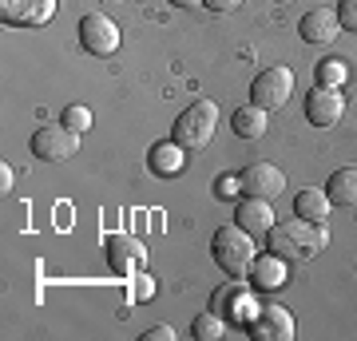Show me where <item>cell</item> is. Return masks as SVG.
Masks as SVG:
<instances>
[{"instance_id":"1","label":"cell","mask_w":357,"mask_h":341,"mask_svg":"<svg viewBox=\"0 0 357 341\" xmlns=\"http://www.w3.org/2000/svg\"><path fill=\"white\" fill-rule=\"evenodd\" d=\"M330 242V230L326 222H306V218L294 215V222H274L266 234V250L278 254V258H318Z\"/></svg>"},{"instance_id":"2","label":"cell","mask_w":357,"mask_h":341,"mask_svg":"<svg viewBox=\"0 0 357 341\" xmlns=\"http://www.w3.org/2000/svg\"><path fill=\"white\" fill-rule=\"evenodd\" d=\"M211 254H215V262L222 274L230 278H243L250 262L258 258V246H255V234H246L238 222H227V227L215 230V238H211Z\"/></svg>"},{"instance_id":"3","label":"cell","mask_w":357,"mask_h":341,"mask_svg":"<svg viewBox=\"0 0 357 341\" xmlns=\"http://www.w3.org/2000/svg\"><path fill=\"white\" fill-rule=\"evenodd\" d=\"M215 127H218V103L215 100H195L191 107L175 119L171 139H175L178 147H187V151H203L206 143H211V135H215Z\"/></svg>"},{"instance_id":"4","label":"cell","mask_w":357,"mask_h":341,"mask_svg":"<svg viewBox=\"0 0 357 341\" xmlns=\"http://www.w3.org/2000/svg\"><path fill=\"white\" fill-rule=\"evenodd\" d=\"M294 96V72L286 68V63H274V68H262V76L250 84V103H258V107H266V112H274V107H282V103Z\"/></svg>"},{"instance_id":"5","label":"cell","mask_w":357,"mask_h":341,"mask_svg":"<svg viewBox=\"0 0 357 341\" xmlns=\"http://www.w3.org/2000/svg\"><path fill=\"white\" fill-rule=\"evenodd\" d=\"M119 24L115 20H107L103 13H88L84 20H79V44H84V52H91V56H115L119 52Z\"/></svg>"},{"instance_id":"6","label":"cell","mask_w":357,"mask_h":341,"mask_svg":"<svg viewBox=\"0 0 357 341\" xmlns=\"http://www.w3.org/2000/svg\"><path fill=\"white\" fill-rule=\"evenodd\" d=\"M79 151V135L72 127H40L36 135H32V155L44 159V163H64L72 155Z\"/></svg>"},{"instance_id":"7","label":"cell","mask_w":357,"mask_h":341,"mask_svg":"<svg viewBox=\"0 0 357 341\" xmlns=\"http://www.w3.org/2000/svg\"><path fill=\"white\" fill-rule=\"evenodd\" d=\"M56 16V0H0V20L8 28H44Z\"/></svg>"},{"instance_id":"8","label":"cell","mask_w":357,"mask_h":341,"mask_svg":"<svg viewBox=\"0 0 357 341\" xmlns=\"http://www.w3.org/2000/svg\"><path fill=\"white\" fill-rule=\"evenodd\" d=\"M342 115H345V96L342 88H314L306 96V119L314 127H337L342 123Z\"/></svg>"},{"instance_id":"9","label":"cell","mask_w":357,"mask_h":341,"mask_svg":"<svg viewBox=\"0 0 357 341\" xmlns=\"http://www.w3.org/2000/svg\"><path fill=\"white\" fill-rule=\"evenodd\" d=\"M234 222L246 230V234H255V238H266L270 227L278 222L274 218V206L270 199H258V195H243V202L234 206Z\"/></svg>"},{"instance_id":"10","label":"cell","mask_w":357,"mask_h":341,"mask_svg":"<svg viewBox=\"0 0 357 341\" xmlns=\"http://www.w3.org/2000/svg\"><path fill=\"white\" fill-rule=\"evenodd\" d=\"M238 183H243V195H258V199H278L286 190V175L274 163H250L238 175Z\"/></svg>"},{"instance_id":"11","label":"cell","mask_w":357,"mask_h":341,"mask_svg":"<svg viewBox=\"0 0 357 341\" xmlns=\"http://www.w3.org/2000/svg\"><path fill=\"white\" fill-rule=\"evenodd\" d=\"M294 314L290 310H282V305H262L255 314V326H250V333H255L258 341H294Z\"/></svg>"},{"instance_id":"12","label":"cell","mask_w":357,"mask_h":341,"mask_svg":"<svg viewBox=\"0 0 357 341\" xmlns=\"http://www.w3.org/2000/svg\"><path fill=\"white\" fill-rule=\"evenodd\" d=\"M286 258H278V254H258L255 262H250V270H246V278H250V290H282L286 286Z\"/></svg>"},{"instance_id":"13","label":"cell","mask_w":357,"mask_h":341,"mask_svg":"<svg viewBox=\"0 0 357 341\" xmlns=\"http://www.w3.org/2000/svg\"><path fill=\"white\" fill-rule=\"evenodd\" d=\"M337 32H342V20H337L333 8H310L298 20V36L306 40V44H330Z\"/></svg>"},{"instance_id":"14","label":"cell","mask_w":357,"mask_h":341,"mask_svg":"<svg viewBox=\"0 0 357 341\" xmlns=\"http://www.w3.org/2000/svg\"><path fill=\"white\" fill-rule=\"evenodd\" d=\"M330 195L326 187H302L294 195V215L306 218V222H330Z\"/></svg>"},{"instance_id":"15","label":"cell","mask_w":357,"mask_h":341,"mask_svg":"<svg viewBox=\"0 0 357 341\" xmlns=\"http://www.w3.org/2000/svg\"><path fill=\"white\" fill-rule=\"evenodd\" d=\"M266 107H258V103H250V107H238V112L230 115V131L238 135V139H262L266 135Z\"/></svg>"},{"instance_id":"16","label":"cell","mask_w":357,"mask_h":341,"mask_svg":"<svg viewBox=\"0 0 357 341\" xmlns=\"http://www.w3.org/2000/svg\"><path fill=\"white\" fill-rule=\"evenodd\" d=\"M107 258H112L115 274H131V266L143 258V246L128 234H107Z\"/></svg>"},{"instance_id":"17","label":"cell","mask_w":357,"mask_h":341,"mask_svg":"<svg viewBox=\"0 0 357 341\" xmlns=\"http://www.w3.org/2000/svg\"><path fill=\"white\" fill-rule=\"evenodd\" d=\"M326 195H330L333 206H357V163L333 171L330 183H326Z\"/></svg>"},{"instance_id":"18","label":"cell","mask_w":357,"mask_h":341,"mask_svg":"<svg viewBox=\"0 0 357 341\" xmlns=\"http://www.w3.org/2000/svg\"><path fill=\"white\" fill-rule=\"evenodd\" d=\"M187 167V147H178L175 139H163L151 147V171L155 175H178Z\"/></svg>"},{"instance_id":"19","label":"cell","mask_w":357,"mask_h":341,"mask_svg":"<svg viewBox=\"0 0 357 341\" xmlns=\"http://www.w3.org/2000/svg\"><path fill=\"white\" fill-rule=\"evenodd\" d=\"M191 338L195 341H218V338H227V326H222V317H215V314H199L191 321Z\"/></svg>"},{"instance_id":"20","label":"cell","mask_w":357,"mask_h":341,"mask_svg":"<svg viewBox=\"0 0 357 341\" xmlns=\"http://www.w3.org/2000/svg\"><path fill=\"white\" fill-rule=\"evenodd\" d=\"M345 76H349V72H345V60H321L318 63V84L321 88H342Z\"/></svg>"},{"instance_id":"21","label":"cell","mask_w":357,"mask_h":341,"mask_svg":"<svg viewBox=\"0 0 357 341\" xmlns=\"http://www.w3.org/2000/svg\"><path fill=\"white\" fill-rule=\"evenodd\" d=\"M64 127H72L76 135H84L91 127V112L84 107V103H72V107H64Z\"/></svg>"},{"instance_id":"22","label":"cell","mask_w":357,"mask_h":341,"mask_svg":"<svg viewBox=\"0 0 357 341\" xmlns=\"http://www.w3.org/2000/svg\"><path fill=\"white\" fill-rule=\"evenodd\" d=\"M215 195L222 202H230V199H238V195H243V183H238V175H222L215 183Z\"/></svg>"},{"instance_id":"23","label":"cell","mask_w":357,"mask_h":341,"mask_svg":"<svg viewBox=\"0 0 357 341\" xmlns=\"http://www.w3.org/2000/svg\"><path fill=\"white\" fill-rule=\"evenodd\" d=\"M337 20H342V28L357 32V0H342L337 4Z\"/></svg>"},{"instance_id":"24","label":"cell","mask_w":357,"mask_h":341,"mask_svg":"<svg viewBox=\"0 0 357 341\" xmlns=\"http://www.w3.org/2000/svg\"><path fill=\"white\" fill-rule=\"evenodd\" d=\"M143 338H147V341H171V338H175V329H171V326H155V329H147Z\"/></svg>"},{"instance_id":"25","label":"cell","mask_w":357,"mask_h":341,"mask_svg":"<svg viewBox=\"0 0 357 341\" xmlns=\"http://www.w3.org/2000/svg\"><path fill=\"white\" fill-rule=\"evenodd\" d=\"M203 4H206V8H215V13H234L243 0H203Z\"/></svg>"},{"instance_id":"26","label":"cell","mask_w":357,"mask_h":341,"mask_svg":"<svg viewBox=\"0 0 357 341\" xmlns=\"http://www.w3.org/2000/svg\"><path fill=\"white\" fill-rule=\"evenodd\" d=\"M135 286H139V298H151V278H139Z\"/></svg>"},{"instance_id":"27","label":"cell","mask_w":357,"mask_h":341,"mask_svg":"<svg viewBox=\"0 0 357 341\" xmlns=\"http://www.w3.org/2000/svg\"><path fill=\"white\" fill-rule=\"evenodd\" d=\"M171 4H178V8H199L203 0H171Z\"/></svg>"},{"instance_id":"28","label":"cell","mask_w":357,"mask_h":341,"mask_svg":"<svg viewBox=\"0 0 357 341\" xmlns=\"http://www.w3.org/2000/svg\"><path fill=\"white\" fill-rule=\"evenodd\" d=\"M278 4H290V0H278Z\"/></svg>"}]
</instances>
